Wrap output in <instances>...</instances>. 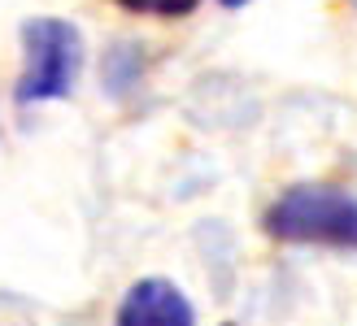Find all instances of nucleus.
<instances>
[{
  "mask_svg": "<svg viewBox=\"0 0 357 326\" xmlns=\"http://www.w3.org/2000/svg\"><path fill=\"white\" fill-rule=\"evenodd\" d=\"M114 326H196V309L178 283L144 274L122 292Z\"/></svg>",
  "mask_w": 357,
  "mask_h": 326,
  "instance_id": "3",
  "label": "nucleus"
},
{
  "mask_svg": "<svg viewBox=\"0 0 357 326\" xmlns=\"http://www.w3.org/2000/svg\"><path fill=\"white\" fill-rule=\"evenodd\" d=\"M222 9H244V5H253V0H218Z\"/></svg>",
  "mask_w": 357,
  "mask_h": 326,
  "instance_id": "5",
  "label": "nucleus"
},
{
  "mask_svg": "<svg viewBox=\"0 0 357 326\" xmlns=\"http://www.w3.org/2000/svg\"><path fill=\"white\" fill-rule=\"evenodd\" d=\"M22 40V75L13 83L17 104L70 100L83 75V31L57 13H35L17 31Z\"/></svg>",
  "mask_w": 357,
  "mask_h": 326,
  "instance_id": "2",
  "label": "nucleus"
},
{
  "mask_svg": "<svg viewBox=\"0 0 357 326\" xmlns=\"http://www.w3.org/2000/svg\"><path fill=\"white\" fill-rule=\"evenodd\" d=\"M227 326H231V322H227Z\"/></svg>",
  "mask_w": 357,
  "mask_h": 326,
  "instance_id": "6",
  "label": "nucleus"
},
{
  "mask_svg": "<svg viewBox=\"0 0 357 326\" xmlns=\"http://www.w3.org/2000/svg\"><path fill=\"white\" fill-rule=\"evenodd\" d=\"M118 9L139 13V17H162V22H174V17H188L201 9V0H114Z\"/></svg>",
  "mask_w": 357,
  "mask_h": 326,
  "instance_id": "4",
  "label": "nucleus"
},
{
  "mask_svg": "<svg viewBox=\"0 0 357 326\" xmlns=\"http://www.w3.org/2000/svg\"><path fill=\"white\" fill-rule=\"evenodd\" d=\"M261 231L292 248L357 252V196L335 183H292L266 205Z\"/></svg>",
  "mask_w": 357,
  "mask_h": 326,
  "instance_id": "1",
  "label": "nucleus"
}]
</instances>
